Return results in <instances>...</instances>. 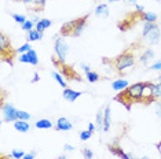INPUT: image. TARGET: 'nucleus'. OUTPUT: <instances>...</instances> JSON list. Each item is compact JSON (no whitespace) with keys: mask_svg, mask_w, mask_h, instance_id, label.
Returning a JSON list of instances; mask_svg holds the SVG:
<instances>
[{"mask_svg":"<svg viewBox=\"0 0 161 159\" xmlns=\"http://www.w3.org/2000/svg\"><path fill=\"white\" fill-rule=\"evenodd\" d=\"M142 95H143V82H135V84H131L127 89L119 92V95L114 99L130 110L134 103H142Z\"/></svg>","mask_w":161,"mask_h":159,"instance_id":"1","label":"nucleus"},{"mask_svg":"<svg viewBox=\"0 0 161 159\" xmlns=\"http://www.w3.org/2000/svg\"><path fill=\"white\" fill-rule=\"evenodd\" d=\"M135 60H136V56H135V54L134 51L131 48H128L125 49L124 52H121L119 56H116L113 60H108V59H105L103 62L106 63H110L113 64V67L116 69L117 71H124V70H127V69H130V67H132L134 64H135Z\"/></svg>","mask_w":161,"mask_h":159,"instance_id":"2","label":"nucleus"},{"mask_svg":"<svg viewBox=\"0 0 161 159\" xmlns=\"http://www.w3.org/2000/svg\"><path fill=\"white\" fill-rule=\"evenodd\" d=\"M15 52L17 49H13L10 38L4 33H2L0 34V54H2V59L8 62L10 64H13V58Z\"/></svg>","mask_w":161,"mask_h":159,"instance_id":"3","label":"nucleus"},{"mask_svg":"<svg viewBox=\"0 0 161 159\" xmlns=\"http://www.w3.org/2000/svg\"><path fill=\"white\" fill-rule=\"evenodd\" d=\"M55 41H54V51H55V56L61 62H65L66 58L69 55V45L68 43L65 41V37H62L59 34H55L54 36Z\"/></svg>","mask_w":161,"mask_h":159,"instance_id":"4","label":"nucleus"},{"mask_svg":"<svg viewBox=\"0 0 161 159\" xmlns=\"http://www.w3.org/2000/svg\"><path fill=\"white\" fill-rule=\"evenodd\" d=\"M18 111L11 103H2V115L4 122H15L18 121Z\"/></svg>","mask_w":161,"mask_h":159,"instance_id":"5","label":"nucleus"},{"mask_svg":"<svg viewBox=\"0 0 161 159\" xmlns=\"http://www.w3.org/2000/svg\"><path fill=\"white\" fill-rule=\"evenodd\" d=\"M142 38L146 40L149 45H156V44H158L160 40H161V29H160V26H158L157 23H154V26L150 29V30L147 32V34L143 36Z\"/></svg>","mask_w":161,"mask_h":159,"instance_id":"6","label":"nucleus"},{"mask_svg":"<svg viewBox=\"0 0 161 159\" xmlns=\"http://www.w3.org/2000/svg\"><path fill=\"white\" fill-rule=\"evenodd\" d=\"M153 88H154V84L150 81H145L143 82V95H142V103L145 104H150L156 102L154 93H153Z\"/></svg>","mask_w":161,"mask_h":159,"instance_id":"7","label":"nucleus"},{"mask_svg":"<svg viewBox=\"0 0 161 159\" xmlns=\"http://www.w3.org/2000/svg\"><path fill=\"white\" fill-rule=\"evenodd\" d=\"M87 21H88V15L80 17L76 19V28H75V30H73L72 37H80V36L83 34V32L86 30V26H87Z\"/></svg>","mask_w":161,"mask_h":159,"instance_id":"8","label":"nucleus"},{"mask_svg":"<svg viewBox=\"0 0 161 159\" xmlns=\"http://www.w3.org/2000/svg\"><path fill=\"white\" fill-rule=\"evenodd\" d=\"M108 148L114 156L120 158V159H139V156H134V155H131V154H127L120 146H113L112 144V146H109Z\"/></svg>","mask_w":161,"mask_h":159,"instance_id":"9","label":"nucleus"},{"mask_svg":"<svg viewBox=\"0 0 161 159\" xmlns=\"http://www.w3.org/2000/svg\"><path fill=\"white\" fill-rule=\"evenodd\" d=\"M73 129V124L69 121L68 118L61 117L57 119V125H55V131L58 132H69Z\"/></svg>","mask_w":161,"mask_h":159,"instance_id":"10","label":"nucleus"},{"mask_svg":"<svg viewBox=\"0 0 161 159\" xmlns=\"http://www.w3.org/2000/svg\"><path fill=\"white\" fill-rule=\"evenodd\" d=\"M62 96H64L65 100L73 103V102H76L80 96H83V92L81 91H73L70 88H65L64 91H62Z\"/></svg>","mask_w":161,"mask_h":159,"instance_id":"11","label":"nucleus"},{"mask_svg":"<svg viewBox=\"0 0 161 159\" xmlns=\"http://www.w3.org/2000/svg\"><path fill=\"white\" fill-rule=\"evenodd\" d=\"M112 125V108L110 104H106L103 107V132H109Z\"/></svg>","mask_w":161,"mask_h":159,"instance_id":"12","label":"nucleus"},{"mask_svg":"<svg viewBox=\"0 0 161 159\" xmlns=\"http://www.w3.org/2000/svg\"><path fill=\"white\" fill-rule=\"evenodd\" d=\"M21 2L29 7H32V10H35V11H42L44 8L47 0H21Z\"/></svg>","mask_w":161,"mask_h":159,"instance_id":"13","label":"nucleus"},{"mask_svg":"<svg viewBox=\"0 0 161 159\" xmlns=\"http://www.w3.org/2000/svg\"><path fill=\"white\" fill-rule=\"evenodd\" d=\"M128 86H130L128 81H127V80H123V78L114 80V81L112 82V88H113V91H117V92L124 91V89H127Z\"/></svg>","mask_w":161,"mask_h":159,"instance_id":"14","label":"nucleus"},{"mask_svg":"<svg viewBox=\"0 0 161 159\" xmlns=\"http://www.w3.org/2000/svg\"><path fill=\"white\" fill-rule=\"evenodd\" d=\"M153 58H154V51H153L152 48H147V49L143 51V54H141V56H139V62L143 63V64H147Z\"/></svg>","mask_w":161,"mask_h":159,"instance_id":"15","label":"nucleus"},{"mask_svg":"<svg viewBox=\"0 0 161 159\" xmlns=\"http://www.w3.org/2000/svg\"><path fill=\"white\" fill-rule=\"evenodd\" d=\"M14 129L19 133H26V132H29V129H31V125L28 124V121H21V119H18V121L14 122Z\"/></svg>","mask_w":161,"mask_h":159,"instance_id":"16","label":"nucleus"},{"mask_svg":"<svg viewBox=\"0 0 161 159\" xmlns=\"http://www.w3.org/2000/svg\"><path fill=\"white\" fill-rule=\"evenodd\" d=\"M51 25H53V22H51V19H48V18H42V19L39 21L37 23H36V30L42 32V33H44V30H47Z\"/></svg>","mask_w":161,"mask_h":159,"instance_id":"17","label":"nucleus"},{"mask_svg":"<svg viewBox=\"0 0 161 159\" xmlns=\"http://www.w3.org/2000/svg\"><path fill=\"white\" fill-rule=\"evenodd\" d=\"M109 14H110V11H109V7L106 3H103V4H99L95 8V15L97 17H101V18H108Z\"/></svg>","mask_w":161,"mask_h":159,"instance_id":"18","label":"nucleus"},{"mask_svg":"<svg viewBox=\"0 0 161 159\" xmlns=\"http://www.w3.org/2000/svg\"><path fill=\"white\" fill-rule=\"evenodd\" d=\"M141 21L142 22H152V23H157V14L156 13H142L141 14Z\"/></svg>","mask_w":161,"mask_h":159,"instance_id":"19","label":"nucleus"},{"mask_svg":"<svg viewBox=\"0 0 161 159\" xmlns=\"http://www.w3.org/2000/svg\"><path fill=\"white\" fill-rule=\"evenodd\" d=\"M43 34L44 33H42V32H39V30H36V29H33V30H31L28 33V36H26V40H28V43L29 41H40V40L43 38Z\"/></svg>","mask_w":161,"mask_h":159,"instance_id":"20","label":"nucleus"},{"mask_svg":"<svg viewBox=\"0 0 161 159\" xmlns=\"http://www.w3.org/2000/svg\"><path fill=\"white\" fill-rule=\"evenodd\" d=\"M95 125H97V131L98 132H103V110H99L97 113L95 117Z\"/></svg>","mask_w":161,"mask_h":159,"instance_id":"21","label":"nucleus"},{"mask_svg":"<svg viewBox=\"0 0 161 159\" xmlns=\"http://www.w3.org/2000/svg\"><path fill=\"white\" fill-rule=\"evenodd\" d=\"M51 75H53V78L55 80V81L58 82V85L62 86V88H68V85H66V80H65V77L62 75L61 73H58V71H51Z\"/></svg>","mask_w":161,"mask_h":159,"instance_id":"22","label":"nucleus"},{"mask_svg":"<svg viewBox=\"0 0 161 159\" xmlns=\"http://www.w3.org/2000/svg\"><path fill=\"white\" fill-rule=\"evenodd\" d=\"M35 126L37 129H51L53 128V122L47 118H42V119H39V121H36Z\"/></svg>","mask_w":161,"mask_h":159,"instance_id":"23","label":"nucleus"},{"mask_svg":"<svg viewBox=\"0 0 161 159\" xmlns=\"http://www.w3.org/2000/svg\"><path fill=\"white\" fill-rule=\"evenodd\" d=\"M29 55V64H32V66H37L39 64V56H37V52L35 51L33 48L31 49V51L28 52Z\"/></svg>","mask_w":161,"mask_h":159,"instance_id":"24","label":"nucleus"},{"mask_svg":"<svg viewBox=\"0 0 161 159\" xmlns=\"http://www.w3.org/2000/svg\"><path fill=\"white\" fill-rule=\"evenodd\" d=\"M21 28H22V30H24V32H26V33H29V32L33 30V29L36 28V23H35L32 19H28L24 25H21Z\"/></svg>","mask_w":161,"mask_h":159,"instance_id":"25","label":"nucleus"},{"mask_svg":"<svg viewBox=\"0 0 161 159\" xmlns=\"http://www.w3.org/2000/svg\"><path fill=\"white\" fill-rule=\"evenodd\" d=\"M11 18L14 21H15L17 23H19V25H24L25 22H26V17L24 15V14H11Z\"/></svg>","mask_w":161,"mask_h":159,"instance_id":"26","label":"nucleus"},{"mask_svg":"<svg viewBox=\"0 0 161 159\" xmlns=\"http://www.w3.org/2000/svg\"><path fill=\"white\" fill-rule=\"evenodd\" d=\"M99 78H101V77H99V74H98V73H95V71H92V70H91L90 73H87V81L91 82V84H94V82H97Z\"/></svg>","mask_w":161,"mask_h":159,"instance_id":"27","label":"nucleus"},{"mask_svg":"<svg viewBox=\"0 0 161 159\" xmlns=\"http://www.w3.org/2000/svg\"><path fill=\"white\" fill-rule=\"evenodd\" d=\"M25 154H26V152H24L22 150H13L11 154H10V156L14 158V159H24Z\"/></svg>","mask_w":161,"mask_h":159,"instance_id":"28","label":"nucleus"},{"mask_svg":"<svg viewBox=\"0 0 161 159\" xmlns=\"http://www.w3.org/2000/svg\"><path fill=\"white\" fill-rule=\"evenodd\" d=\"M31 49H32L31 44H29V43H25V44H22V45L19 47V48H17V52L21 55V54H28L29 51H31Z\"/></svg>","mask_w":161,"mask_h":159,"instance_id":"29","label":"nucleus"},{"mask_svg":"<svg viewBox=\"0 0 161 159\" xmlns=\"http://www.w3.org/2000/svg\"><path fill=\"white\" fill-rule=\"evenodd\" d=\"M153 93H154L156 100H161V82H158V84H154Z\"/></svg>","mask_w":161,"mask_h":159,"instance_id":"30","label":"nucleus"},{"mask_svg":"<svg viewBox=\"0 0 161 159\" xmlns=\"http://www.w3.org/2000/svg\"><path fill=\"white\" fill-rule=\"evenodd\" d=\"M32 115L28 113V111H24V110H19L18 111V119H21V121H29L31 119Z\"/></svg>","mask_w":161,"mask_h":159,"instance_id":"31","label":"nucleus"},{"mask_svg":"<svg viewBox=\"0 0 161 159\" xmlns=\"http://www.w3.org/2000/svg\"><path fill=\"white\" fill-rule=\"evenodd\" d=\"M91 136H92V132H90L88 129H87V131L80 132V140H81V141H87V140H90Z\"/></svg>","mask_w":161,"mask_h":159,"instance_id":"32","label":"nucleus"},{"mask_svg":"<svg viewBox=\"0 0 161 159\" xmlns=\"http://www.w3.org/2000/svg\"><path fill=\"white\" fill-rule=\"evenodd\" d=\"M153 26H154V23H152V22H143V29H142V37L147 34V32H149Z\"/></svg>","mask_w":161,"mask_h":159,"instance_id":"33","label":"nucleus"},{"mask_svg":"<svg viewBox=\"0 0 161 159\" xmlns=\"http://www.w3.org/2000/svg\"><path fill=\"white\" fill-rule=\"evenodd\" d=\"M94 156V152L90 150V148H84L83 150V158L84 159H92Z\"/></svg>","mask_w":161,"mask_h":159,"instance_id":"34","label":"nucleus"},{"mask_svg":"<svg viewBox=\"0 0 161 159\" xmlns=\"http://www.w3.org/2000/svg\"><path fill=\"white\" fill-rule=\"evenodd\" d=\"M154 107H156V114H157V117L161 119V102H160V100H156V102H154Z\"/></svg>","mask_w":161,"mask_h":159,"instance_id":"35","label":"nucleus"},{"mask_svg":"<svg viewBox=\"0 0 161 159\" xmlns=\"http://www.w3.org/2000/svg\"><path fill=\"white\" fill-rule=\"evenodd\" d=\"M18 59H19L21 63H29V55L28 54H21Z\"/></svg>","mask_w":161,"mask_h":159,"instance_id":"36","label":"nucleus"},{"mask_svg":"<svg viewBox=\"0 0 161 159\" xmlns=\"http://www.w3.org/2000/svg\"><path fill=\"white\" fill-rule=\"evenodd\" d=\"M80 67L83 69V71H86V74H87V73H90V71H91V66H90L88 63H84V62H81V63H80Z\"/></svg>","mask_w":161,"mask_h":159,"instance_id":"37","label":"nucleus"},{"mask_svg":"<svg viewBox=\"0 0 161 159\" xmlns=\"http://www.w3.org/2000/svg\"><path fill=\"white\" fill-rule=\"evenodd\" d=\"M150 70H156V71H161V62H156L150 66Z\"/></svg>","mask_w":161,"mask_h":159,"instance_id":"38","label":"nucleus"},{"mask_svg":"<svg viewBox=\"0 0 161 159\" xmlns=\"http://www.w3.org/2000/svg\"><path fill=\"white\" fill-rule=\"evenodd\" d=\"M64 151L65 152H73V151H75V146H72V144H65Z\"/></svg>","mask_w":161,"mask_h":159,"instance_id":"39","label":"nucleus"},{"mask_svg":"<svg viewBox=\"0 0 161 159\" xmlns=\"http://www.w3.org/2000/svg\"><path fill=\"white\" fill-rule=\"evenodd\" d=\"M39 81H40V74L37 73V71H35L33 77H32V80H31V82L32 84H36V82H39Z\"/></svg>","mask_w":161,"mask_h":159,"instance_id":"40","label":"nucleus"},{"mask_svg":"<svg viewBox=\"0 0 161 159\" xmlns=\"http://www.w3.org/2000/svg\"><path fill=\"white\" fill-rule=\"evenodd\" d=\"M35 156H36V152H35V151H32V152H28V154H25L24 159H35Z\"/></svg>","mask_w":161,"mask_h":159,"instance_id":"41","label":"nucleus"},{"mask_svg":"<svg viewBox=\"0 0 161 159\" xmlns=\"http://www.w3.org/2000/svg\"><path fill=\"white\" fill-rule=\"evenodd\" d=\"M87 129H88V131L90 132H95V131H97V125H95L94 124V122H90V124H88V128H87Z\"/></svg>","mask_w":161,"mask_h":159,"instance_id":"42","label":"nucleus"},{"mask_svg":"<svg viewBox=\"0 0 161 159\" xmlns=\"http://www.w3.org/2000/svg\"><path fill=\"white\" fill-rule=\"evenodd\" d=\"M135 11L136 13H145V7L143 6H139V4H135Z\"/></svg>","mask_w":161,"mask_h":159,"instance_id":"43","label":"nucleus"},{"mask_svg":"<svg viewBox=\"0 0 161 159\" xmlns=\"http://www.w3.org/2000/svg\"><path fill=\"white\" fill-rule=\"evenodd\" d=\"M55 159H68V156H66V154H65V155H59V156H57Z\"/></svg>","mask_w":161,"mask_h":159,"instance_id":"44","label":"nucleus"},{"mask_svg":"<svg viewBox=\"0 0 161 159\" xmlns=\"http://www.w3.org/2000/svg\"><path fill=\"white\" fill-rule=\"evenodd\" d=\"M127 3H131V4H136V0H125Z\"/></svg>","mask_w":161,"mask_h":159,"instance_id":"45","label":"nucleus"},{"mask_svg":"<svg viewBox=\"0 0 161 159\" xmlns=\"http://www.w3.org/2000/svg\"><path fill=\"white\" fill-rule=\"evenodd\" d=\"M157 150H158V152H160V155H161V141L157 144Z\"/></svg>","mask_w":161,"mask_h":159,"instance_id":"46","label":"nucleus"},{"mask_svg":"<svg viewBox=\"0 0 161 159\" xmlns=\"http://www.w3.org/2000/svg\"><path fill=\"white\" fill-rule=\"evenodd\" d=\"M139 159H150L149 156H146V155H145V156H139Z\"/></svg>","mask_w":161,"mask_h":159,"instance_id":"47","label":"nucleus"},{"mask_svg":"<svg viewBox=\"0 0 161 159\" xmlns=\"http://www.w3.org/2000/svg\"><path fill=\"white\" fill-rule=\"evenodd\" d=\"M114 2H119V0H109V3H114Z\"/></svg>","mask_w":161,"mask_h":159,"instance_id":"48","label":"nucleus"},{"mask_svg":"<svg viewBox=\"0 0 161 159\" xmlns=\"http://www.w3.org/2000/svg\"><path fill=\"white\" fill-rule=\"evenodd\" d=\"M158 82H161V74L158 75Z\"/></svg>","mask_w":161,"mask_h":159,"instance_id":"49","label":"nucleus"}]
</instances>
